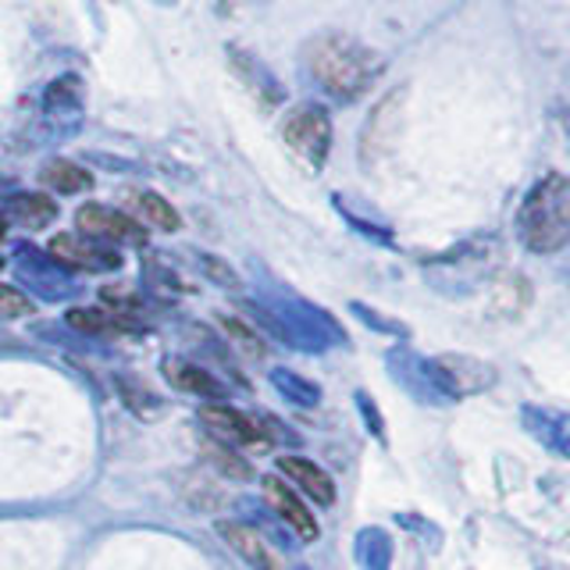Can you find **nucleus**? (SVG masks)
<instances>
[{"instance_id": "obj_7", "label": "nucleus", "mask_w": 570, "mask_h": 570, "mask_svg": "<svg viewBox=\"0 0 570 570\" xmlns=\"http://www.w3.org/2000/svg\"><path fill=\"white\" fill-rule=\"evenodd\" d=\"M264 495H267V503H272V510L299 534L303 542H314V539H317V521H314L311 507L303 503V499H299L289 485H285L282 478L267 474V478H264Z\"/></svg>"}, {"instance_id": "obj_11", "label": "nucleus", "mask_w": 570, "mask_h": 570, "mask_svg": "<svg viewBox=\"0 0 570 570\" xmlns=\"http://www.w3.org/2000/svg\"><path fill=\"white\" fill-rule=\"evenodd\" d=\"M168 379L175 389H183V392H193V396H204L210 403H218L222 400V382L214 379L210 371L204 367H196L189 361H171L168 364Z\"/></svg>"}, {"instance_id": "obj_3", "label": "nucleus", "mask_w": 570, "mask_h": 570, "mask_svg": "<svg viewBox=\"0 0 570 570\" xmlns=\"http://www.w3.org/2000/svg\"><path fill=\"white\" fill-rule=\"evenodd\" d=\"M285 147H289L299 160H307L311 168L325 165V157L332 150V121L321 107H296L282 125Z\"/></svg>"}, {"instance_id": "obj_12", "label": "nucleus", "mask_w": 570, "mask_h": 570, "mask_svg": "<svg viewBox=\"0 0 570 570\" xmlns=\"http://www.w3.org/2000/svg\"><path fill=\"white\" fill-rule=\"evenodd\" d=\"M43 183L65 196H76V193L94 189V175H89L82 165H76V160H50L43 168Z\"/></svg>"}, {"instance_id": "obj_4", "label": "nucleus", "mask_w": 570, "mask_h": 570, "mask_svg": "<svg viewBox=\"0 0 570 570\" xmlns=\"http://www.w3.org/2000/svg\"><path fill=\"white\" fill-rule=\"evenodd\" d=\"M200 424L207 428V435L222 445H232V450H264L267 435L264 428L239 414L236 406H225V403H207L200 406Z\"/></svg>"}, {"instance_id": "obj_2", "label": "nucleus", "mask_w": 570, "mask_h": 570, "mask_svg": "<svg viewBox=\"0 0 570 570\" xmlns=\"http://www.w3.org/2000/svg\"><path fill=\"white\" fill-rule=\"evenodd\" d=\"M517 232L531 254H560L570 246V178L549 171L531 186L517 214Z\"/></svg>"}, {"instance_id": "obj_15", "label": "nucleus", "mask_w": 570, "mask_h": 570, "mask_svg": "<svg viewBox=\"0 0 570 570\" xmlns=\"http://www.w3.org/2000/svg\"><path fill=\"white\" fill-rule=\"evenodd\" d=\"M136 204H139V214L147 218L154 228H160V232H175L178 225V214H175V207L165 200V196H157V193H139L136 196Z\"/></svg>"}, {"instance_id": "obj_13", "label": "nucleus", "mask_w": 570, "mask_h": 570, "mask_svg": "<svg viewBox=\"0 0 570 570\" xmlns=\"http://www.w3.org/2000/svg\"><path fill=\"white\" fill-rule=\"evenodd\" d=\"M11 218L26 228H47L58 218V207H53V200H47L43 193H18L11 200Z\"/></svg>"}, {"instance_id": "obj_9", "label": "nucleus", "mask_w": 570, "mask_h": 570, "mask_svg": "<svg viewBox=\"0 0 570 570\" xmlns=\"http://www.w3.org/2000/svg\"><path fill=\"white\" fill-rule=\"evenodd\" d=\"M278 471L293 481V485H299V492L314 499L317 507H332L335 503V481L332 474H325L317 468L314 460H303V456H282L278 460Z\"/></svg>"}, {"instance_id": "obj_19", "label": "nucleus", "mask_w": 570, "mask_h": 570, "mask_svg": "<svg viewBox=\"0 0 570 570\" xmlns=\"http://www.w3.org/2000/svg\"><path fill=\"white\" fill-rule=\"evenodd\" d=\"M32 314V303L26 293L11 289V285H0V321H11V317H26Z\"/></svg>"}, {"instance_id": "obj_17", "label": "nucleus", "mask_w": 570, "mask_h": 570, "mask_svg": "<svg viewBox=\"0 0 570 570\" xmlns=\"http://www.w3.org/2000/svg\"><path fill=\"white\" fill-rule=\"evenodd\" d=\"M222 328L232 335V343H236L246 356H254V361H261V356H264V343L257 338L254 328L243 325V321H236V317H222Z\"/></svg>"}, {"instance_id": "obj_18", "label": "nucleus", "mask_w": 570, "mask_h": 570, "mask_svg": "<svg viewBox=\"0 0 570 570\" xmlns=\"http://www.w3.org/2000/svg\"><path fill=\"white\" fill-rule=\"evenodd\" d=\"M207 456L214 460V468L218 471H225L228 478H249V463L246 460H239L236 453H228L225 445H218V442H207Z\"/></svg>"}, {"instance_id": "obj_5", "label": "nucleus", "mask_w": 570, "mask_h": 570, "mask_svg": "<svg viewBox=\"0 0 570 570\" xmlns=\"http://www.w3.org/2000/svg\"><path fill=\"white\" fill-rule=\"evenodd\" d=\"M76 228L86 232V236H94V239H107V243H132V246L147 243V232H142V225L136 218H129V214H121V210L104 207V204L79 207Z\"/></svg>"}, {"instance_id": "obj_16", "label": "nucleus", "mask_w": 570, "mask_h": 570, "mask_svg": "<svg viewBox=\"0 0 570 570\" xmlns=\"http://www.w3.org/2000/svg\"><path fill=\"white\" fill-rule=\"evenodd\" d=\"M542 428H539V439L552 450H560L570 456V417L567 414H542Z\"/></svg>"}, {"instance_id": "obj_14", "label": "nucleus", "mask_w": 570, "mask_h": 570, "mask_svg": "<svg viewBox=\"0 0 570 570\" xmlns=\"http://www.w3.org/2000/svg\"><path fill=\"white\" fill-rule=\"evenodd\" d=\"M68 325L76 332H86V335H118V332H125L121 317L107 314V311H89V307L68 311Z\"/></svg>"}, {"instance_id": "obj_8", "label": "nucleus", "mask_w": 570, "mask_h": 570, "mask_svg": "<svg viewBox=\"0 0 570 570\" xmlns=\"http://www.w3.org/2000/svg\"><path fill=\"white\" fill-rule=\"evenodd\" d=\"M218 534L239 552V557L254 570H282V557L261 539L257 528L239 524V521H218Z\"/></svg>"}, {"instance_id": "obj_21", "label": "nucleus", "mask_w": 570, "mask_h": 570, "mask_svg": "<svg viewBox=\"0 0 570 570\" xmlns=\"http://www.w3.org/2000/svg\"><path fill=\"white\" fill-rule=\"evenodd\" d=\"M4 232H8V218L0 214V239H4Z\"/></svg>"}, {"instance_id": "obj_20", "label": "nucleus", "mask_w": 570, "mask_h": 570, "mask_svg": "<svg viewBox=\"0 0 570 570\" xmlns=\"http://www.w3.org/2000/svg\"><path fill=\"white\" fill-rule=\"evenodd\" d=\"M204 267H207V272H210V278H214V282L228 285V289H236V285H239V278L232 275V272H228V267H225L222 261H214V257H204Z\"/></svg>"}, {"instance_id": "obj_10", "label": "nucleus", "mask_w": 570, "mask_h": 570, "mask_svg": "<svg viewBox=\"0 0 570 570\" xmlns=\"http://www.w3.org/2000/svg\"><path fill=\"white\" fill-rule=\"evenodd\" d=\"M439 374H442V385L453 392H481L495 382V371L471 361V356H442Z\"/></svg>"}, {"instance_id": "obj_6", "label": "nucleus", "mask_w": 570, "mask_h": 570, "mask_svg": "<svg viewBox=\"0 0 570 570\" xmlns=\"http://www.w3.org/2000/svg\"><path fill=\"white\" fill-rule=\"evenodd\" d=\"M47 254L65 267H76V272H115V267H121L118 249L100 246L82 236H53Z\"/></svg>"}, {"instance_id": "obj_1", "label": "nucleus", "mask_w": 570, "mask_h": 570, "mask_svg": "<svg viewBox=\"0 0 570 570\" xmlns=\"http://www.w3.org/2000/svg\"><path fill=\"white\" fill-rule=\"evenodd\" d=\"M307 68L314 82L338 100H356L374 86L382 71L379 53L343 32H325L307 47Z\"/></svg>"}]
</instances>
